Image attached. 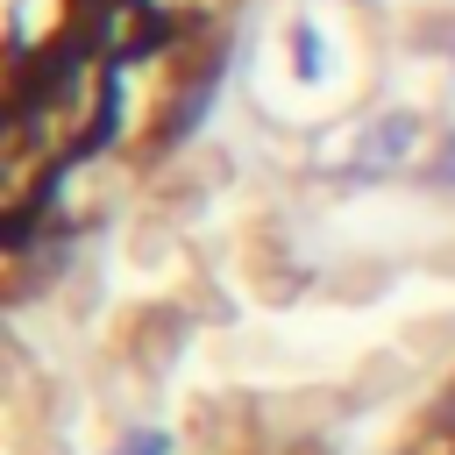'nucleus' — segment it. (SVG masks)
Masks as SVG:
<instances>
[{"mask_svg":"<svg viewBox=\"0 0 455 455\" xmlns=\"http://www.w3.org/2000/svg\"><path fill=\"white\" fill-rule=\"evenodd\" d=\"M412 142H419V121H412V114H384V121L355 142V164H363V171H391L398 156H412Z\"/></svg>","mask_w":455,"mask_h":455,"instance_id":"f257e3e1","label":"nucleus"}]
</instances>
